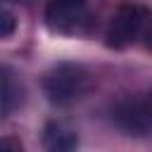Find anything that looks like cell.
<instances>
[{
	"label": "cell",
	"instance_id": "obj_1",
	"mask_svg": "<svg viewBox=\"0 0 152 152\" xmlns=\"http://www.w3.org/2000/svg\"><path fill=\"white\" fill-rule=\"evenodd\" d=\"M93 86V78L83 64L76 62H59L43 76V93L55 104H66L83 97Z\"/></svg>",
	"mask_w": 152,
	"mask_h": 152
},
{
	"label": "cell",
	"instance_id": "obj_2",
	"mask_svg": "<svg viewBox=\"0 0 152 152\" xmlns=\"http://www.w3.org/2000/svg\"><path fill=\"white\" fill-rule=\"evenodd\" d=\"M45 24L50 31L62 36H86L90 33V14L86 0H50L45 7Z\"/></svg>",
	"mask_w": 152,
	"mask_h": 152
},
{
	"label": "cell",
	"instance_id": "obj_3",
	"mask_svg": "<svg viewBox=\"0 0 152 152\" xmlns=\"http://www.w3.org/2000/svg\"><path fill=\"white\" fill-rule=\"evenodd\" d=\"M142 12L145 7L138 2H121L119 10L112 14L109 26L104 31V43L112 50H124L131 43H138L140 26H142Z\"/></svg>",
	"mask_w": 152,
	"mask_h": 152
},
{
	"label": "cell",
	"instance_id": "obj_4",
	"mask_svg": "<svg viewBox=\"0 0 152 152\" xmlns=\"http://www.w3.org/2000/svg\"><path fill=\"white\" fill-rule=\"evenodd\" d=\"M112 121L116 124V128H121L128 135H147L152 131V112L147 104L138 102V100H126L119 102L112 109Z\"/></svg>",
	"mask_w": 152,
	"mask_h": 152
},
{
	"label": "cell",
	"instance_id": "obj_5",
	"mask_svg": "<svg viewBox=\"0 0 152 152\" xmlns=\"http://www.w3.org/2000/svg\"><path fill=\"white\" fill-rule=\"evenodd\" d=\"M40 140H43V150L45 152H76V147H78L76 131L64 121L45 124Z\"/></svg>",
	"mask_w": 152,
	"mask_h": 152
},
{
	"label": "cell",
	"instance_id": "obj_6",
	"mask_svg": "<svg viewBox=\"0 0 152 152\" xmlns=\"http://www.w3.org/2000/svg\"><path fill=\"white\" fill-rule=\"evenodd\" d=\"M2 114H10L14 109V104L19 102V86L14 88V76L7 66H2Z\"/></svg>",
	"mask_w": 152,
	"mask_h": 152
},
{
	"label": "cell",
	"instance_id": "obj_7",
	"mask_svg": "<svg viewBox=\"0 0 152 152\" xmlns=\"http://www.w3.org/2000/svg\"><path fill=\"white\" fill-rule=\"evenodd\" d=\"M138 43H142L147 50H152V10L145 7L142 12V26H140V38Z\"/></svg>",
	"mask_w": 152,
	"mask_h": 152
},
{
	"label": "cell",
	"instance_id": "obj_8",
	"mask_svg": "<svg viewBox=\"0 0 152 152\" xmlns=\"http://www.w3.org/2000/svg\"><path fill=\"white\" fill-rule=\"evenodd\" d=\"M14 28H17L14 14H12L10 10H2V12H0V38H12Z\"/></svg>",
	"mask_w": 152,
	"mask_h": 152
},
{
	"label": "cell",
	"instance_id": "obj_9",
	"mask_svg": "<svg viewBox=\"0 0 152 152\" xmlns=\"http://www.w3.org/2000/svg\"><path fill=\"white\" fill-rule=\"evenodd\" d=\"M0 152H24V147H21V142L17 140V138H2L0 140Z\"/></svg>",
	"mask_w": 152,
	"mask_h": 152
}]
</instances>
